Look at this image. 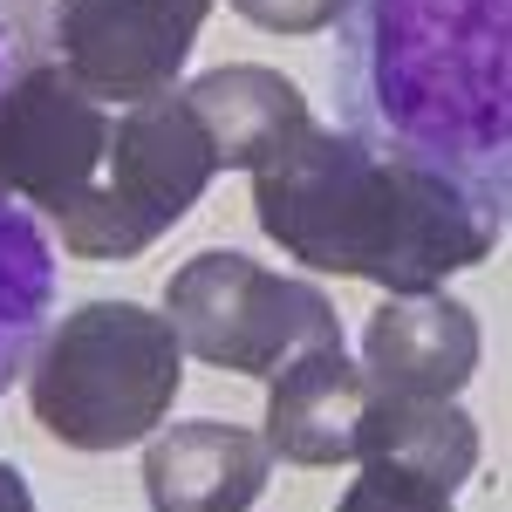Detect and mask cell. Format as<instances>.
Wrapping results in <instances>:
<instances>
[{"label": "cell", "instance_id": "cell-1", "mask_svg": "<svg viewBox=\"0 0 512 512\" xmlns=\"http://www.w3.org/2000/svg\"><path fill=\"white\" fill-rule=\"evenodd\" d=\"M219 178L185 89L110 103L55 55L0 96V192L41 212L76 260L151 253Z\"/></svg>", "mask_w": 512, "mask_h": 512}, {"label": "cell", "instance_id": "cell-2", "mask_svg": "<svg viewBox=\"0 0 512 512\" xmlns=\"http://www.w3.org/2000/svg\"><path fill=\"white\" fill-rule=\"evenodd\" d=\"M328 89L342 130L512 226V0H349Z\"/></svg>", "mask_w": 512, "mask_h": 512}, {"label": "cell", "instance_id": "cell-3", "mask_svg": "<svg viewBox=\"0 0 512 512\" xmlns=\"http://www.w3.org/2000/svg\"><path fill=\"white\" fill-rule=\"evenodd\" d=\"M253 219L294 267L390 294L444 287L499 246V219L451 178L328 123H308L253 171Z\"/></svg>", "mask_w": 512, "mask_h": 512}, {"label": "cell", "instance_id": "cell-4", "mask_svg": "<svg viewBox=\"0 0 512 512\" xmlns=\"http://www.w3.org/2000/svg\"><path fill=\"white\" fill-rule=\"evenodd\" d=\"M185 383V342L171 315L137 301H82L35 349L28 410L69 451H130L158 424Z\"/></svg>", "mask_w": 512, "mask_h": 512}, {"label": "cell", "instance_id": "cell-5", "mask_svg": "<svg viewBox=\"0 0 512 512\" xmlns=\"http://www.w3.org/2000/svg\"><path fill=\"white\" fill-rule=\"evenodd\" d=\"M164 315L185 355L226 376H274L308 349H342V315L315 280L274 274L233 246H205L164 280Z\"/></svg>", "mask_w": 512, "mask_h": 512}, {"label": "cell", "instance_id": "cell-6", "mask_svg": "<svg viewBox=\"0 0 512 512\" xmlns=\"http://www.w3.org/2000/svg\"><path fill=\"white\" fill-rule=\"evenodd\" d=\"M212 0H55L48 55L96 96L137 103L178 89Z\"/></svg>", "mask_w": 512, "mask_h": 512}, {"label": "cell", "instance_id": "cell-7", "mask_svg": "<svg viewBox=\"0 0 512 512\" xmlns=\"http://www.w3.org/2000/svg\"><path fill=\"white\" fill-rule=\"evenodd\" d=\"M478 355H485V328L444 287L390 294L376 315L362 321V369H369L376 390L458 396L478 376Z\"/></svg>", "mask_w": 512, "mask_h": 512}, {"label": "cell", "instance_id": "cell-8", "mask_svg": "<svg viewBox=\"0 0 512 512\" xmlns=\"http://www.w3.org/2000/svg\"><path fill=\"white\" fill-rule=\"evenodd\" d=\"M274 478L267 431L226 417H185L144 437V499L151 512H253Z\"/></svg>", "mask_w": 512, "mask_h": 512}, {"label": "cell", "instance_id": "cell-9", "mask_svg": "<svg viewBox=\"0 0 512 512\" xmlns=\"http://www.w3.org/2000/svg\"><path fill=\"white\" fill-rule=\"evenodd\" d=\"M362 410H369V369L349 349H308L267 376V444L301 472L349 465Z\"/></svg>", "mask_w": 512, "mask_h": 512}, {"label": "cell", "instance_id": "cell-10", "mask_svg": "<svg viewBox=\"0 0 512 512\" xmlns=\"http://www.w3.org/2000/svg\"><path fill=\"white\" fill-rule=\"evenodd\" d=\"M185 103L205 123L219 171H260V164L280 158L315 123L308 96L280 76V69H260V62H226V69L192 76L185 82Z\"/></svg>", "mask_w": 512, "mask_h": 512}, {"label": "cell", "instance_id": "cell-11", "mask_svg": "<svg viewBox=\"0 0 512 512\" xmlns=\"http://www.w3.org/2000/svg\"><path fill=\"white\" fill-rule=\"evenodd\" d=\"M355 458H383V465H410V472L437 478V485H472L485 437L478 417L458 396H403V390H376L369 383V410L355 431Z\"/></svg>", "mask_w": 512, "mask_h": 512}, {"label": "cell", "instance_id": "cell-12", "mask_svg": "<svg viewBox=\"0 0 512 512\" xmlns=\"http://www.w3.org/2000/svg\"><path fill=\"white\" fill-rule=\"evenodd\" d=\"M55 253L35 212L0 192V396L35 369L41 335L55 328Z\"/></svg>", "mask_w": 512, "mask_h": 512}, {"label": "cell", "instance_id": "cell-13", "mask_svg": "<svg viewBox=\"0 0 512 512\" xmlns=\"http://www.w3.org/2000/svg\"><path fill=\"white\" fill-rule=\"evenodd\" d=\"M335 512H458V506H451V485L410 472V465L362 458V472L349 478V492H342Z\"/></svg>", "mask_w": 512, "mask_h": 512}, {"label": "cell", "instance_id": "cell-14", "mask_svg": "<svg viewBox=\"0 0 512 512\" xmlns=\"http://www.w3.org/2000/svg\"><path fill=\"white\" fill-rule=\"evenodd\" d=\"M48 21H55V0H0V96L35 62H48Z\"/></svg>", "mask_w": 512, "mask_h": 512}, {"label": "cell", "instance_id": "cell-15", "mask_svg": "<svg viewBox=\"0 0 512 512\" xmlns=\"http://www.w3.org/2000/svg\"><path fill=\"white\" fill-rule=\"evenodd\" d=\"M233 7L267 35H321L349 14V0H233Z\"/></svg>", "mask_w": 512, "mask_h": 512}, {"label": "cell", "instance_id": "cell-16", "mask_svg": "<svg viewBox=\"0 0 512 512\" xmlns=\"http://www.w3.org/2000/svg\"><path fill=\"white\" fill-rule=\"evenodd\" d=\"M0 512H35V492H28V478L14 472L7 458H0Z\"/></svg>", "mask_w": 512, "mask_h": 512}]
</instances>
